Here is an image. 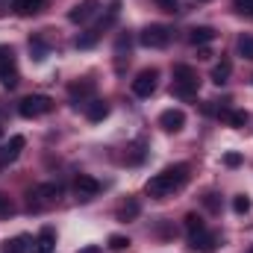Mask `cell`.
Instances as JSON below:
<instances>
[{
  "label": "cell",
  "instance_id": "5",
  "mask_svg": "<svg viewBox=\"0 0 253 253\" xmlns=\"http://www.w3.org/2000/svg\"><path fill=\"white\" fill-rule=\"evenodd\" d=\"M59 194H62V186L59 183H42V186H36V189L30 191V206L39 209L44 203H53Z\"/></svg>",
  "mask_w": 253,
  "mask_h": 253
},
{
  "label": "cell",
  "instance_id": "1",
  "mask_svg": "<svg viewBox=\"0 0 253 253\" xmlns=\"http://www.w3.org/2000/svg\"><path fill=\"white\" fill-rule=\"evenodd\" d=\"M186 183H189V165H171V168H165L162 174L150 177L147 186H144V191H147L150 197H156V200H165V197H171L174 191H180Z\"/></svg>",
  "mask_w": 253,
  "mask_h": 253
},
{
  "label": "cell",
  "instance_id": "15",
  "mask_svg": "<svg viewBox=\"0 0 253 253\" xmlns=\"http://www.w3.org/2000/svg\"><path fill=\"white\" fill-rule=\"evenodd\" d=\"M106 115H109V103H106V100H88V103H85V118H88V121L97 124V121H103Z\"/></svg>",
  "mask_w": 253,
  "mask_h": 253
},
{
  "label": "cell",
  "instance_id": "35",
  "mask_svg": "<svg viewBox=\"0 0 253 253\" xmlns=\"http://www.w3.org/2000/svg\"><path fill=\"white\" fill-rule=\"evenodd\" d=\"M0 138H3V126H0Z\"/></svg>",
  "mask_w": 253,
  "mask_h": 253
},
{
  "label": "cell",
  "instance_id": "2",
  "mask_svg": "<svg viewBox=\"0 0 253 253\" xmlns=\"http://www.w3.org/2000/svg\"><path fill=\"white\" fill-rule=\"evenodd\" d=\"M197 85H200V77H197V71L191 65H177L174 68V85H171V91L177 97H183V100L194 97L197 94Z\"/></svg>",
  "mask_w": 253,
  "mask_h": 253
},
{
  "label": "cell",
  "instance_id": "3",
  "mask_svg": "<svg viewBox=\"0 0 253 253\" xmlns=\"http://www.w3.org/2000/svg\"><path fill=\"white\" fill-rule=\"evenodd\" d=\"M18 112H21L24 118H42V115L53 112V100H50L47 94H30V97H24V100L18 103Z\"/></svg>",
  "mask_w": 253,
  "mask_h": 253
},
{
  "label": "cell",
  "instance_id": "11",
  "mask_svg": "<svg viewBox=\"0 0 253 253\" xmlns=\"http://www.w3.org/2000/svg\"><path fill=\"white\" fill-rule=\"evenodd\" d=\"M21 150H24V135H12V138H9V144H6V147H0V168H3V165H9V162H15Z\"/></svg>",
  "mask_w": 253,
  "mask_h": 253
},
{
  "label": "cell",
  "instance_id": "25",
  "mask_svg": "<svg viewBox=\"0 0 253 253\" xmlns=\"http://www.w3.org/2000/svg\"><path fill=\"white\" fill-rule=\"evenodd\" d=\"M97 39H100V33L97 30H88L85 36H77V47H91Z\"/></svg>",
  "mask_w": 253,
  "mask_h": 253
},
{
  "label": "cell",
  "instance_id": "31",
  "mask_svg": "<svg viewBox=\"0 0 253 253\" xmlns=\"http://www.w3.org/2000/svg\"><path fill=\"white\" fill-rule=\"evenodd\" d=\"M233 6H236L239 12H251V9H253V0H233Z\"/></svg>",
  "mask_w": 253,
  "mask_h": 253
},
{
  "label": "cell",
  "instance_id": "6",
  "mask_svg": "<svg viewBox=\"0 0 253 253\" xmlns=\"http://www.w3.org/2000/svg\"><path fill=\"white\" fill-rule=\"evenodd\" d=\"M97 12H100V3L97 0H83V3H77L68 12V18H71V24H88Z\"/></svg>",
  "mask_w": 253,
  "mask_h": 253
},
{
  "label": "cell",
  "instance_id": "9",
  "mask_svg": "<svg viewBox=\"0 0 253 253\" xmlns=\"http://www.w3.org/2000/svg\"><path fill=\"white\" fill-rule=\"evenodd\" d=\"M159 126L168 129V132H180V129L186 126V115H183V109H165V112L159 115Z\"/></svg>",
  "mask_w": 253,
  "mask_h": 253
},
{
  "label": "cell",
  "instance_id": "21",
  "mask_svg": "<svg viewBox=\"0 0 253 253\" xmlns=\"http://www.w3.org/2000/svg\"><path fill=\"white\" fill-rule=\"evenodd\" d=\"M3 251L6 253H27L30 251V236H18V239L3 242Z\"/></svg>",
  "mask_w": 253,
  "mask_h": 253
},
{
  "label": "cell",
  "instance_id": "32",
  "mask_svg": "<svg viewBox=\"0 0 253 253\" xmlns=\"http://www.w3.org/2000/svg\"><path fill=\"white\" fill-rule=\"evenodd\" d=\"M206 206H209V209H212V212H215V209H218V200H215V194H206Z\"/></svg>",
  "mask_w": 253,
  "mask_h": 253
},
{
  "label": "cell",
  "instance_id": "16",
  "mask_svg": "<svg viewBox=\"0 0 253 253\" xmlns=\"http://www.w3.org/2000/svg\"><path fill=\"white\" fill-rule=\"evenodd\" d=\"M215 36H218V33H215L212 27H194V30L189 33V42L194 44V47H203V44L215 42Z\"/></svg>",
  "mask_w": 253,
  "mask_h": 253
},
{
  "label": "cell",
  "instance_id": "7",
  "mask_svg": "<svg viewBox=\"0 0 253 253\" xmlns=\"http://www.w3.org/2000/svg\"><path fill=\"white\" fill-rule=\"evenodd\" d=\"M156 80H159V74L150 68V71H141L135 80H132V94H138V97H150L153 91H156Z\"/></svg>",
  "mask_w": 253,
  "mask_h": 253
},
{
  "label": "cell",
  "instance_id": "18",
  "mask_svg": "<svg viewBox=\"0 0 253 253\" xmlns=\"http://www.w3.org/2000/svg\"><path fill=\"white\" fill-rule=\"evenodd\" d=\"M218 115H221L230 126H245L248 124V112H242V109H218Z\"/></svg>",
  "mask_w": 253,
  "mask_h": 253
},
{
  "label": "cell",
  "instance_id": "10",
  "mask_svg": "<svg viewBox=\"0 0 253 253\" xmlns=\"http://www.w3.org/2000/svg\"><path fill=\"white\" fill-rule=\"evenodd\" d=\"M191 248H194L197 253H215V248H218V236L209 233V230H200V233L191 236Z\"/></svg>",
  "mask_w": 253,
  "mask_h": 253
},
{
  "label": "cell",
  "instance_id": "13",
  "mask_svg": "<svg viewBox=\"0 0 253 253\" xmlns=\"http://www.w3.org/2000/svg\"><path fill=\"white\" fill-rule=\"evenodd\" d=\"M47 6V0H12V9L21 15V18H30V15H39L42 9Z\"/></svg>",
  "mask_w": 253,
  "mask_h": 253
},
{
  "label": "cell",
  "instance_id": "20",
  "mask_svg": "<svg viewBox=\"0 0 253 253\" xmlns=\"http://www.w3.org/2000/svg\"><path fill=\"white\" fill-rule=\"evenodd\" d=\"M91 91H94V83H91V80H85V83H74V85L68 88V94H71L74 100H83V97H91Z\"/></svg>",
  "mask_w": 253,
  "mask_h": 253
},
{
  "label": "cell",
  "instance_id": "33",
  "mask_svg": "<svg viewBox=\"0 0 253 253\" xmlns=\"http://www.w3.org/2000/svg\"><path fill=\"white\" fill-rule=\"evenodd\" d=\"M80 253H103V251H100L97 245H88V248H83V251H80Z\"/></svg>",
  "mask_w": 253,
  "mask_h": 253
},
{
  "label": "cell",
  "instance_id": "19",
  "mask_svg": "<svg viewBox=\"0 0 253 253\" xmlns=\"http://www.w3.org/2000/svg\"><path fill=\"white\" fill-rule=\"evenodd\" d=\"M230 71H233V65L227 62V59H221V62L212 68V83H215V85H224V83L230 80Z\"/></svg>",
  "mask_w": 253,
  "mask_h": 253
},
{
  "label": "cell",
  "instance_id": "8",
  "mask_svg": "<svg viewBox=\"0 0 253 253\" xmlns=\"http://www.w3.org/2000/svg\"><path fill=\"white\" fill-rule=\"evenodd\" d=\"M0 83H3L6 88H15V85H18V68H15L12 53H6V50H3V56H0Z\"/></svg>",
  "mask_w": 253,
  "mask_h": 253
},
{
  "label": "cell",
  "instance_id": "27",
  "mask_svg": "<svg viewBox=\"0 0 253 253\" xmlns=\"http://www.w3.org/2000/svg\"><path fill=\"white\" fill-rule=\"evenodd\" d=\"M233 209H236L239 215H245V212H251V197H248V194H239V197L233 200Z\"/></svg>",
  "mask_w": 253,
  "mask_h": 253
},
{
  "label": "cell",
  "instance_id": "34",
  "mask_svg": "<svg viewBox=\"0 0 253 253\" xmlns=\"http://www.w3.org/2000/svg\"><path fill=\"white\" fill-rule=\"evenodd\" d=\"M209 56H212V53H209L206 47H200V50H197V59H209Z\"/></svg>",
  "mask_w": 253,
  "mask_h": 253
},
{
  "label": "cell",
  "instance_id": "23",
  "mask_svg": "<svg viewBox=\"0 0 253 253\" xmlns=\"http://www.w3.org/2000/svg\"><path fill=\"white\" fill-rule=\"evenodd\" d=\"M239 53L245 56V59H253V36H239Z\"/></svg>",
  "mask_w": 253,
  "mask_h": 253
},
{
  "label": "cell",
  "instance_id": "4",
  "mask_svg": "<svg viewBox=\"0 0 253 253\" xmlns=\"http://www.w3.org/2000/svg\"><path fill=\"white\" fill-rule=\"evenodd\" d=\"M144 47H168V42H171V30L168 27H162V24H150L144 33H141V39H138Z\"/></svg>",
  "mask_w": 253,
  "mask_h": 253
},
{
  "label": "cell",
  "instance_id": "36",
  "mask_svg": "<svg viewBox=\"0 0 253 253\" xmlns=\"http://www.w3.org/2000/svg\"><path fill=\"white\" fill-rule=\"evenodd\" d=\"M248 253H253V248H251V251H248Z\"/></svg>",
  "mask_w": 253,
  "mask_h": 253
},
{
  "label": "cell",
  "instance_id": "14",
  "mask_svg": "<svg viewBox=\"0 0 253 253\" xmlns=\"http://www.w3.org/2000/svg\"><path fill=\"white\" fill-rule=\"evenodd\" d=\"M53 248H56V236H53L50 227H44V230L39 233V239L33 242V251L30 253H53Z\"/></svg>",
  "mask_w": 253,
  "mask_h": 253
},
{
  "label": "cell",
  "instance_id": "29",
  "mask_svg": "<svg viewBox=\"0 0 253 253\" xmlns=\"http://www.w3.org/2000/svg\"><path fill=\"white\" fill-rule=\"evenodd\" d=\"M224 165H227V168H239V165H242V156H239V153H227V156H224Z\"/></svg>",
  "mask_w": 253,
  "mask_h": 253
},
{
  "label": "cell",
  "instance_id": "26",
  "mask_svg": "<svg viewBox=\"0 0 253 253\" xmlns=\"http://www.w3.org/2000/svg\"><path fill=\"white\" fill-rule=\"evenodd\" d=\"M30 50L36 53V59H44V56H47V44H44L42 39H30Z\"/></svg>",
  "mask_w": 253,
  "mask_h": 253
},
{
  "label": "cell",
  "instance_id": "37",
  "mask_svg": "<svg viewBox=\"0 0 253 253\" xmlns=\"http://www.w3.org/2000/svg\"><path fill=\"white\" fill-rule=\"evenodd\" d=\"M251 15H253V9H251Z\"/></svg>",
  "mask_w": 253,
  "mask_h": 253
},
{
  "label": "cell",
  "instance_id": "17",
  "mask_svg": "<svg viewBox=\"0 0 253 253\" xmlns=\"http://www.w3.org/2000/svg\"><path fill=\"white\" fill-rule=\"evenodd\" d=\"M138 212H141V203L135 197H129L126 203H121V209H118V221H135Z\"/></svg>",
  "mask_w": 253,
  "mask_h": 253
},
{
  "label": "cell",
  "instance_id": "30",
  "mask_svg": "<svg viewBox=\"0 0 253 253\" xmlns=\"http://www.w3.org/2000/svg\"><path fill=\"white\" fill-rule=\"evenodd\" d=\"M159 6H162V12H180L177 0H159Z\"/></svg>",
  "mask_w": 253,
  "mask_h": 253
},
{
  "label": "cell",
  "instance_id": "22",
  "mask_svg": "<svg viewBox=\"0 0 253 253\" xmlns=\"http://www.w3.org/2000/svg\"><path fill=\"white\" fill-rule=\"evenodd\" d=\"M186 230H189V236H194V233H200V230H206V224H203V218L200 215H186Z\"/></svg>",
  "mask_w": 253,
  "mask_h": 253
},
{
  "label": "cell",
  "instance_id": "24",
  "mask_svg": "<svg viewBox=\"0 0 253 253\" xmlns=\"http://www.w3.org/2000/svg\"><path fill=\"white\" fill-rule=\"evenodd\" d=\"M144 159V144L141 141H135L132 147H129V153H126V162H132V165H138Z\"/></svg>",
  "mask_w": 253,
  "mask_h": 253
},
{
  "label": "cell",
  "instance_id": "12",
  "mask_svg": "<svg viewBox=\"0 0 253 253\" xmlns=\"http://www.w3.org/2000/svg\"><path fill=\"white\" fill-rule=\"evenodd\" d=\"M74 189H77V194H80L83 200H91V197L100 191V183H97L94 177H88V174H80L77 183H74Z\"/></svg>",
  "mask_w": 253,
  "mask_h": 253
},
{
  "label": "cell",
  "instance_id": "28",
  "mask_svg": "<svg viewBox=\"0 0 253 253\" xmlns=\"http://www.w3.org/2000/svg\"><path fill=\"white\" fill-rule=\"evenodd\" d=\"M109 248L112 251H126L129 248V239L126 236H109Z\"/></svg>",
  "mask_w": 253,
  "mask_h": 253
}]
</instances>
